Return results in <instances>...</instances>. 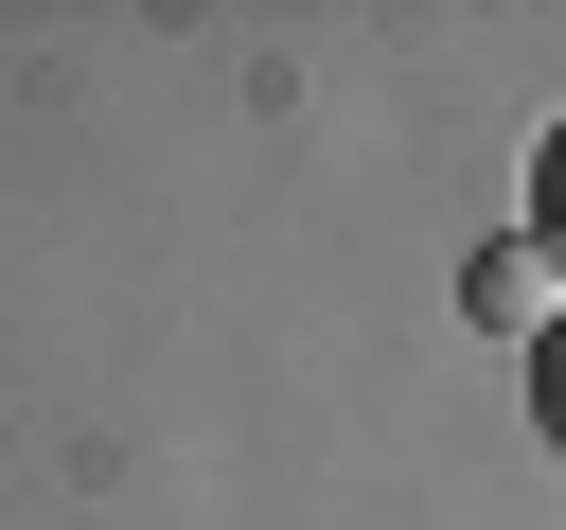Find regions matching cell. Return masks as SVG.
Returning a JSON list of instances; mask_svg holds the SVG:
<instances>
[{
	"mask_svg": "<svg viewBox=\"0 0 566 530\" xmlns=\"http://www.w3.org/2000/svg\"><path fill=\"white\" fill-rule=\"evenodd\" d=\"M460 318H478V336H513V353H531V336H548V318H566V283H548V265H531V247H513V230H495V247H478V265H460Z\"/></svg>",
	"mask_w": 566,
	"mask_h": 530,
	"instance_id": "cell-1",
	"label": "cell"
},
{
	"mask_svg": "<svg viewBox=\"0 0 566 530\" xmlns=\"http://www.w3.org/2000/svg\"><path fill=\"white\" fill-rule=\"evenodd\" d=\"M513 247H531V265H548V283H566V124H548V141H531V230H513Z\"/></svg>",
	"mask_w": 566,
	"mask_h": 530,
	"instance_id": "cell-2",
	"label": "cell"
},
{
	"mask_svg": "<svg viewBox=\"0 0 566 530\" xmlns=\"http://www.w3.org/2000/svg\"><path fill=\"white\" fill-rule=\"evenodd\" d=\"M531 424H548V459H566V318L531 336Z\"/></svg>",
	"mask_w": 566,
	"mask_h": 530,
	"instance_id": "cell-3",
	"label": "cell"
}]
</instances>
